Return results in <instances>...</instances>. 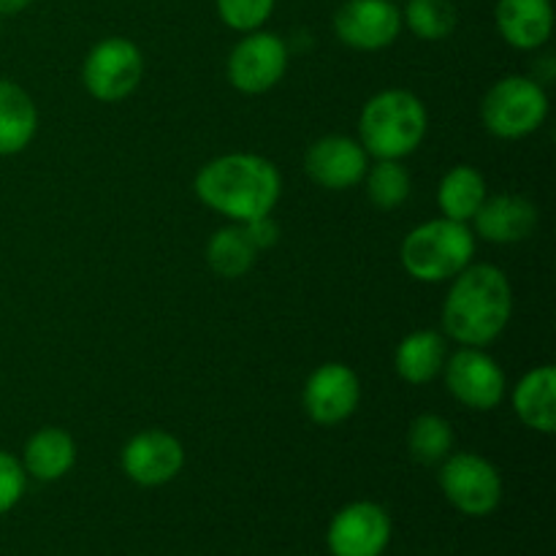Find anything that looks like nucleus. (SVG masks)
I'll list each match as a JSON object with an SVG mask.
<instances>
[{
	"instance_id": "obj_24",
	"label": "nucleus",
	"mask_w": 556,
	"mask_h": 556,
	"mask_svg": "<svg viewBox=\"0 0 556 556\" xmlns=\"http://www.w3.org/2000/svg\"><path fill=\"white\" fill-rule=\"evenodd\" d=\"M456 5L451 0H407L402 25L421 41H443L456 30Z\"/></svg>"
},
{
	"instance_id": "obj_20",
	"label": "nucleus",
	"mask_w": 556,
	"mask_h": 556,
	"mask_svg": "<svg viewBox=\"0 0 556 556\" xmlns=\"http://www.w3.org/2000/svg\"><path fill=\"white\" fill-rule=\"evenodd\" d=\"M38 112L25 87L0 79V155H16L33 141Z\"/></svg>"
},
{
	"instance_id": "obj_25",
	"label": "nucleus",
	"mask_w": 556,
	"mask_h": 556,
	"mask_svg": "<svg viewBox=\"0 0 556 556\" xmlns=\"http://www.w3.org/2000/svg\"><path fill=\"white\" fill-rule=\"evenodd\" d=\"M364 182H367L369 201L383 212H391L405 204L413 188L410 174H407V168L400 161H378L375 166L367 168Z\"/></svg>"
},
{
	"instance_id": "obj_18",
	"label": "nucleus",
	"mask_w": 556,
	"mask_h": 556,
	"mask_svg": "<svg viewBox=\"0 0 556 556\" xmlns=\"http://www.w3.org/2000/svg\"><path fill=\"white\" fill-rule=\"evenodd\" d=\"M445 358V337L432 329L410 331L394 351V369L405 383L427 386L443 372Z\"/></svg>"
},
{
	"instance_id": "obj_4",
	"label": "nucleus",
	"mask_w": 556,
	"mask_h": 556,
	"mask_svg": "<svg viewBox=\"0 0 556 556\" xmlns=\"http://www.w3.org/2000/svg\"><path fill=\"white\" fill-rule=\"evenodd\" d=\"M476 233L467 223L434 217L421 223L405 237L400 261L407 275L418 282H448L472 264Z\"/></svg>"
},
{
	"instance_id": "obj_13",
	"label": "nucleus",
	"mask_w": 556,
	"mask_h": 556,
	"mask_svg": "<svg viewBox=\"0 0 556 556\" xmlns=\"http://www.w3.org/2000/svg\"><path fill=\"white\" fill-rule=\"evenodd\" d=\"M119 465L136 486H166L182 472L185 448L174 434L163 429H144L125 443Z\"/></svg>"
},
{
	"instance_id": "obj_11",
	"label": "nucleus",
	"mask_w": 556,
	"mask_h": 556,
	"mask_svg": "<svg viewBox=\"0 0 556 556\" xmlns=\"http://www.w3.org/2000/svg\"><path fill=\"white\" fill-rule=\"evenodd\" d=\"M402 27V11L394 0H345L334 14L337 38L358 52L391 47Z\"/></svg>"
},
{
	"instance_id": "obj_29",
	"label": "nucleus",
	"mask_w": 556,
	"mask_h": 556,
	"mask_svg": "<svg viewBox=\"0 0 556 556\" xmlns=\"http://www.w3.org/2000/svg\"><path fill=\"white\" fill-rule=\"evenodd\" d=\"M33 0H0V16H14L30 5Z\"/></svg>"
},
{
	"instance_id": "obj_17",
	"label": "nucleus",
	"mask_w": 556,
	"mask_h": 556,
	"mask_svg": "<svg viewBox=\"0 0 556 556\" xmlns=\"http://www.w3.org/2000/svg\"><path fill=\"white\" fill-rule=\"evenodd\" d=\"M514 410L527 429L556 432V369L552 364L530 369L514 389Z\"/></svg>"
},
{
	"instance_id": "obj_22",
	"label": "nucleus",
	"mask_w": 556,
	"mask_h": 556,
	"mask_svg": "<svg viewBox=\"0 0 556 556\" xmlns=\"http://www.w3.org/2000/svg\"><path fill=\"white\" fill-rule=\"evenodd\" d=\"M255 255H258V250L250 242L242 223L223 226L206 242V264L217 277H226V280L248 275L255 264Z\"/></svg>"
},
{
	"instance_id": "obj_19",
	"label": "nucleus",
	"mask_w": 556,
	"mask_h": 556,
	"mask_svg": "<svg viewBox=\"0 0 556 556\" xmlns=\"http://www.w3.org/2000/svg\"><path fill=\"white\" fill-rule=\"evenodd\" d=\"M76 465V443L65 429L43 427L25 443L22 467L36 481H60Z\"/></svg>"
},
{
	"instance_id": "obj_16",
	"label": "nucleus",
	"mask_w": 556,
	"mask_h": 556,
	"mask_svg": "<svg viewBox=\"0 0 556 556\" xmlns=\"http://www.w3.org/2000/svg\"><path fill=\"white\" fill-rule=\"evenodd\" d=\"M494 22L508 47L535 52L554 33L552 0H497Z\"/></svg>"
},
{
	"instance_id": "obj_14",
	"label": "nucleus",
	"mask_w": 556,
	"mask_h": 556,
	"mask_svg": "<svg viewBox=\"0 0 556 556\" xmlns=\"http://www.w3.org/2000/svg\"><path fill=\"white\" fill-rule=\"evenodd\" d=\"M369 168V155L358 139L351 136H324L313 141L304 155V172L324 190H351L364 182Z\"/></svg>"
},
{
	"instance_id": "obj_3",
	"label": "nucleus",
	"mask_w": 556,
	"mask_h": 556,
	"mask_svg": "<svg viewBox=\"0 0 556 556\" xmlns=\"http://www.w3.org/2000/svg\"><path fill=\"white\" fill-rule=\"evenodd\" d=\"M429 114L421 98L402 87L380 90L364 103L358 144L375 161H402L427 139Z\"/></svg>"
},
{
	"instance_id": "obj_1",
	"label": "nucleus",
	"mask_w": 556,
	"mask_h": 556,
	"mask_svg": "<svg viewBox=\"0 0 556 556\" xmlns=\"http://www.w3.org/2000/svg\"><path fill=\"white\" fill-rule=\"evenodd\" d=\"M204 206L231 223H250L275 212L282 195L280 168L255 152H228L204 163L193 179Z\"/></svg>"
},
{
	"instance_id": "obj_6",
	"label": "nucleus",
	"mask_w": 556,
	"mask_h": 556,
	"mask_svg": "<svg viewBox=\"0 0 556 556\" xmlns=\"http://www.w3.org/2000/svg\"><path fill=\"white\" fill-rule=\"evenodd\" d=\"M438 483L443 497L454 505L459 514L481 519L494 514L503 503V478L500 470L481 454L459 451L448 454L440 462Z\"/></svg>"
},
{
	"instance_id": "obj_9",
	"label": "nucleus",
	"mask_w": 556,
	"mask_h": 556,
	"mask_svg": "<svg viewBox=\"0 0 556 556\" xmlns=\"http://www.w3.org/2000/svg\"><path fill=\"white\" fill-rule=\"evenodd\" d=\"M288 71V47L280 36L266 30L244 33L226 63L228 81L244 96H264L282 81Z\"/></svg>"
},
{
	"instance_id": "obj_28",
	"label": "nucleus",
	"mask_w": 556,
	"mask_h": 556,
	"mask_svg": "<svg viewBox=\"0 0 556 556\" xmlns=\"http://www.w3.org/2000/svg\"><path fill=\"white\" fill-rule=\"evenodd\" d=\"M244 231H248L250 242L255 244V250H266L271 248V244L280 239V226H277L275 220H271V215L266 217H258V220H250V223H242Z\"/></svg>"
},
{
	"instance_id": "obj_8",
	"label": "nucleus",
	"mask_w": 556,
	"mask_h": 556,
	"mask_svg": "<svg viewBox=\"0 0 556 556\" xmlns=\"http://www.w3.org/2000/svg\"><path fill=\"white\" fill-rule=\"evenodd\" d=\"M445 378V389L462 407L476 413H489L503 405L508 380L503 367L489 356L483 348H459L454 356L445 358L440 372Z\"/></svg>"
},
{
	"instance_id": "obj_7",
	"label": "nucleus",
	"mask_w": 556,
	"mask_h": 556,
	"mask_svg": "<svg viewBox=\"0 0 556 556\" xmlns=\"http://www.w3.org/2000/svg\"><path fill=\"white\" fill-rule=\"evenodd\" d=\"M144 79V54L139 43L123 36L101 38L81 63L85 90L101 103H119L134 96Z\"/></svg>"
},
{
	"instance_id": "obj_27",
	"label": "nucleus",
	"mask_w": 556,
	"mask_h": 556,
	"mask_svg": "<svg viewBox=\"0 0 556 556\" xmlns=\"http://www.w3.org/2000/svg\"><path fill=\"white\" fill-rule=\"evenodd\" d=\"M27 486V472L22 462L9 451H0V516L16 508Z\"/></svg>"
},
{
	"instance_id": "obj_15",
	"label": "nucleus",
	"mask_w": 556,
	"mask_h": 556,
	"mask_svg": "<svg viewBox=\"0 0 556 556\" xmlns=\"http://www.w3.org/2000/svg\"><path fill=\"white\" fill-rule=\"evenodd\" d=\"M472 226L481 239L494 244L525 242L538 228V206L527 195L497 193L486 195L481 210L472 217Z\"/></svg>"
},
{
	"instance_id": "obj_21",
	"label": "nucleus",
	"mask_w": 556,
	"mask_h": 556,
	"mask_svg": "<svg viewBox=\"0 0 556 556\" xmlns=\"http://www.w3.org/2000/svg\"><path fill=\"white\" fill-rule=\"evenodd\" d=\"M489 188L483 174L476 166H462L448 168L438 185V206L443 217L456 223H470L481 204L486 201Z\"/></svg>"
},
{
	"instance_id": "obj_5",
	"label": "nucleus",
	"mask_w": 556,
	"mask_h": 556,
	"mask_svg": "<svg viewBox=\"0 0 556 556\" xmlns=\"http://www.w3.org/2000/svg\"><path fill=\"white\" fill-rule=\"evenodd\" d=\"M548 117L546 87L532 76L510 74L489 87L481 101V123L492 136L505 141L532 136Z\"/></svg>"
},
{
	"instance_id": "obj_26",
	"label": "nucleus",
	"mask_w": 556,
	"mask_h": 556,
	"mask_svg": "<svg viewBox=\"0 0 556 556\" xmlns=\"http://www.w3.org/2000/svg\"><path fill=\"white\" fill-rule=\"evenodd\" d=\"M223 25L237 33H253L269 22L275 0H215Z\"/></svg>"
},
{
	"instance_id": "obj_10",
	"label": "nucleus",
	"mask_w": 556,
	"mask_h": 556,
	"mask_svg": "<svg viewBox=\"0 0 556 556\" xmlns=\"http://www.w3.org/2000/svg\"><path fill=\"white\" fill-rule=\"evenodd\" d=\"M389 543L391 516L369 500H358L337 510L326 532L331 556H383Z\"/></svg>"
},
{
	"instance_id": "obj_2",
	"label": "nucleus",
	"mask_w": 556,
	"mask_h": 556,
	"mask_svg": "<svg viewBox=\"0 0 556 556\" xmlns=\"http://www.w3.org/2000/svg\"><path fill=\"white\" fill-rule=\"evenodd\" d=\"M514 288L494 264H470L451 280L443 302L445 334L462 348H486L508 329Z\"/></svg>"
},
{
	"instance_id": "obj_12",
	"label": "nucleus",
	"mask_w": 556,
	"mask_h": 556,
	"mask_svg": "<svg viewBox=\"0 0 556 556\" xmlns=\"http://www.w3.org/2000/svg\"><path fill=\"white\" fill-rule=\"evenodd\" d=\"M304 410L318 427H337L356 413L362 402V380L348 364H320L304 383Z\"/></svg>"
},
{
	"instance_id": "obj_23",
	"label": "nucleus",
	"mask_w": 556,
	"mask_h": 556,
	"mask_svg": "<svg viewBox=\"0 0 556 556\" xmlns=\"http://www.w3.org/2000/svg\"><path fill=\"white\" fill-rule=\"evenodd\" d=\"M407 451L418 465H440L454 451V427L438 413H421L407 429Z\"/></svg>"
}]
</instances>
